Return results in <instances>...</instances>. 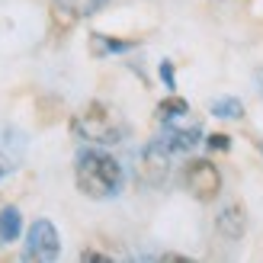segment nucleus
<instances>
[{
    "label": "nucleus",
    "mask_w": 263,
    "mask_h": 263,
    "mask_svg": "<svg viewBox=\"0 0 263 263\" xmlns=\"http://www.w3.org/2000/svg\"><path fill=\"white\" fill-rule=\"evenodd\" d=\"M74 183L87 199H112L122 190V164L100 148H84L74 157Z\"/></svg>",
    "instance_id": "1"
},
{
    "label": "nucleus",
    "mask_w": 263,
    "mask_h": 263,
    "mask_svg": "<svg viewBox=\"0 0 263 263\" xmlns=\"http://www.w3.org/2000/svg\"><path fill=\"white\" fill-rule=\"evenodd\" d=\"M71 135L77 141H90V144H116L128 135V125L112 106L90 103L87 109H81L71 119Z\"/></svg>",
    "instance_id": "2"
},
{
    "label": "nucleus",
    "mask_w": 263,
    "mask_h": 263,
    "mask_svg": "<svg viewBox=\"0 0 263 263\" xmlns=\"http://www.w3.org/2000/svg\"><path fill=\"white\" fill-rule=\"evenodd\" d=\"M161 125H164V132L157 135V141H161L170 154H190L196 144H199V138H202V125L196 119H190V112L180 116V119L161 122Z\"/></svg>",
    "instance_id": "3"
},
{
    "label": "nucleus",
    "mask_w": 263,
    "mask_h": 263,
    "mask_svg": "<svg viewBox=\"0 0 263 263\" xmlns=\"http://www.w3.org/2000/svg\"><path fill=\"white\" fill-rule=\"evenodd\" d=\"M183 180H186V190H190L199 202H209V199H215V196L221 193V170H218L212 161H205V157H199V161H190Z\"/></svg>",
    "instance_id": "4"
},
{
    "label": "nucleus",
    "mask_w": 263,
    "mask_h": 263,
    "mask_svg": "<svg viewBox=\"0 0 263 263\" xmlns=\"http://www.w3.org/2000/svg\"><path fill=\"white\" fill-rule=\"evenodd\" d=\"M61 254V238H58V228L51 225L48 218H35L29 234H26V260H55Z\"/></svg>",
    "instance_id": "5"
},
{
    "label": "nucleus",
    "mask_w": 263,
    "mask_h": 263,
    "mask_svg": "<svg viewBox=\"0 0 263 263\" xmlns=\"http://www.w3.org/2000/svg\"><path fill=\"white\" fill-rule=\"evenodd\" d=\"M170 154L167 148L157 138H151L148 144H144L141 151V167H138V177L144 186H164V183L170 180Z\"/></svg>",
    "instance_id": "6"
},
{
    "label": "nucleus",
    "mask_w": 263,
    "mask_h": 263,
    "mask_svg": "<svg viewBox=\"0 0 263 263\" xmlns=\"http://www.w3.org/2000/svg\"><path fill=\"white\" fill-rule=\"evenodd\" d=\"M215 228H218L221 238H228V241H241V238H244V231H247V215H244V209H241L238 202H228V205L218 212Z\"/></svg>",
    "instance_id": "7"
},
{
    "label": "nucleus",
    "mask_w": 263,
    "mask_h": 263,
    "mask_svg": "<svg viewBox=\"0 0 263 263\" xmlns=\"http://www.w3.org/2000/svg\"><path fill=\"white\" fill-rule=\"evenodd\" d=\"M0 154L7 157L10 164H20L23 154H26V135L20 128H0Z\"/></svg>",
    "instance_id": "8"
},
{
    "label": "nucleus",
    "mask_w": 263,
    "mask_h": 263,
    "mask_svg": "<svg viewBox=\"0 0 263 263\" xmlns=\"http://www.w3.org/2000/svg\"><path fill=\"white\" fill-rule=\"evenodd\" d=\"M138 42H132V39H112V35H103V32H93L90 35V48H93L97 58H106V55H119V51H128L135 48Z\"/></svg>",
    "instance_id": "9"
},
{
    "label": "nucleus",
    "mask_w": 263,
    "mask_h": 263,
    "mask_svg": "<svg viewBox=\"0 0 263 263\" xmlns=\"http://www.w3.org/2000/svg\"><path fill=\"white\" fill-rule=\"evenodd\" d=\"M20 231H23V215H20V209L16 205H4L0 209V241L4 244H13L20 238Z\"/></svg>",
    "instance_id": "10"
},
{
    "label": "nucleus",
    "mask_w": 263,
    "mask_h": 263,
    "mask_svg": "<svg viewBox=\"0 0 263 263\" xmlns=\"http://www.w3.org/2000/svg\"><path fill=\"white\" fill-rule=\"evenodd\" d=\"M51 4H55V10L68 13L71 20H84V16H93L106 0H51Z\"/></svg>",
    "instance_id": "11"
},
{
    "label": "nucleus",
    "mask_w": 263,
    "mask_h": 263,
    "mask_svg": "<svg viewBox=\"0 0 263 263\" xmlns=\"http://www.w3.org/2000/svg\"><path fill=\"white\" fill-rule=\"evenodd\" d=\"M186 112H190V103L183 100V97H177V93H170L167 100H161V103H157V109H154L157 122H170V119H180V116H186Z\"/></svg>",
    "instance_id": "12"
},
{
    "label": "nucleus",
    "mask_w": 263,
    "mask_h": 263,
    "mask_svg": "<svg viewBox=\"0 0 263 263\" xmlns=\"http://www.w3.org/2000/svg\"><path fill=\"white\" fill-rule=\"evenodd\" d=\"M209 112H212L215 119H228V122H234V119H241V116H244V103H241L238 97H218V100H212Z\"/></svg>",
    "instance_id": "13"
},
{
    "label": "nucleus",
    "mask_w": 263,
    "mask_h": 263,
    "mask_svg": "<svg viewBox=\"0 0 263 263\" xmlns=\"http://www.w3.org/2000/svg\"><path fill=\"white\" fill-rule=\"evenodd\" d=\"M161 81H164V87L170 90V93H174L177 90V71H174V61H161Z\"/></svg>",
    "instance_id": "14"
},
{
    "label": "nucleus",
    "mask_w": 263,
    "mask_h": 263,
    "mask_svg": "<svg viewBox=\"0 0 263 263\" xmlns=\"http://www.w3.org/2000/svg\"><path fill=\"white\" fill-rule=\"evenodd\" d=\"M205 148H209V151H228V148H231V138L221 135V132H218V135H209V138H205Z\"/></svg>",
    "instance_id": "15"
},
{
    "label": "nucleus",
    "mask_w": 263,
    "mask_h": 263,
    "mask_svg": "<svg viewBox=\"0 0 263 263\" xmlns=\"http://www.w3.org/2000/svg\"><path fill=\"white\" fill-rule=\"evenodd\" d=\"M81 260H84V263H90V260H97V263H106L109 257H106V254H97V251H84V254H81Z\"/></svg>",
    "instance_id": "16"
},
{
    "label": "nucleus",
    "mask_w": 263,
    "mask_h": 263,
    "mask_svg": "<svg viewBox=\"0 0 263 263\" xmlns=\"http://www.w3.org/2000/svg\"><path fill=\"white\" fill-rule=\"evenodd\" d=\"M0 177H4V167H0Z\"/></svg>",
    "instance_id": "17"
},
{
    "label": "nucleus",
    "mask_w": 263,
    "mask_h": 263,
    "mask_svg": "<svg viewBox=\"0 0 263 263\" xmlns=\"http://www.w3.org/2000/svg\"><path fill=\"white\" fill-rule=\"evenodd\" d=\"M260 151H263V144H260Z\"/></svg>",
    "instance_id": "18"
}]
</instances>
